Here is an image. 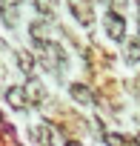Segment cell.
<instances>
[{"label": "cell", "instance_id": "8fae6325", "mask_svg": "<svg viewBox=\"0 0 140 146\" xmlns=\"http://www.w3.org/2000/svg\"><path fill=\"white\" fill-rule=\"evenodd\" d=\"M126 54H129L131 63H137V60H140V40H131V43L126 46Z\"/></svg>", "mask_w": 140, "mask_h": 146}, {"label": "cell", "instance_id": "9c48e42d", "mask_svg": "<svg viewBox=\"0 0 140 146\" xmlns=\"http://www.w3.org/2000/svg\"><path fill=\"white\" fill-rule=\"evenodd\" d=\"M17 66L26 72V75H32V69H34V54H32V52H20V54H17Z\"/></svg>", "mask_w": 140, "mask_h": 146}, {"label": "cell", "instance_id": "52a82bcc", "mask_svg": "<svg viewBox=\"0 0 140 146\" xmlns=\"http://www.w3.org/2000/svg\"><path fill=\"white\" fill-rule=\"evenodd\" d=\"M23 89H26V98H29V103H43V98H46V89H43L37 80H29Z\"/></svg>", "mask_w": 140, "mask_h": 146}, {"label": "cell", "instance_id": "7a4b0ae2", "mask_svg": "<svg viewBox=\"0 0 140 146\" xmlns=\"http://www.w3.org/2000/svg\"><path fill=\"white\" fill-rule=\"evenodd\" d=\"M106 35L112 37V40H123L126 37V20L120 17V15H114V12H109L106 15Z\"/></svg>", "mask_w": 140, "mask_h": 146}, {"label": "cell", "instance_id": "8992f818", "mask_svg": "<svg viewBox=\"0 0 140 146\" xmlns=\"http://www.w3.org/2000/svg\"><path fill=\"white\" fill-rule=\"evenodd\" d=\"M103 140H106V146H140L137 137H129V135H120V132H106Z\"/></svg>", "mask_w": 140, "mask_h": 146}, {"label": "cell", "instance_id": "30bf717a", "mask_svg": "<svg viewBox=\"0 0 140 146\" xmlns=\"http://www.w3.org/2000/svg\"><path fill=\"white\" fill-rule=\"evenodd\" d=\"M34 6H37V12L46 15V17L54 15V0H34Z\"/></svg>", "mask_w": 140, "mask_h": 146}, {"label": "cell", "instance_id": "4fadbf2b", "mask_svg": "<svg viewBox=\"0 0 140 146\" xmlns=\"http://www.w3.org/2000/svg\"><path fill=\"white\" fill-rule=\"evenodd\" d=\"M66 146H83V143H80V140H69Z\"/></svg>", "mask_w": 140, "mask_h": 146}, {"label": "cell", "instance_id": "7c38bea8", "mask_svg": "<svg viewBox=\"0 0 140 146\" xmlns=\"http://www.w3.org/2000/svg\"><path fill=\"white\" fill-rule=\"evenodd\" d=\"M20 3H23V0H0V6H3V9H9V12H15Z\"/></svg>", "mask_w": 140, "mask_h": 146}, {"label": "cell", "instance_id": "3957f363", "mask_svg": "<svg viewBox=\"0 0 140 146\" xmlns=\"http://www.w3.org/2000/svg\"><path fill=\"white\" fill-rule=\"evenodd\" d=\"M32 140H34L37 146H54V132H52V126H49V123L32 126Z\"/></svg>", "mask_w": 140, "mask_h": 146}, {"label": "cell", "instance_id": "6da1fadb", "mask_svg": "<svg viewBox=\"0 0 140 146\" xmlns=\"http://www.w3.org/2000/svg\"><path fill=\"white\" fill-rule=\"evenodd\" d=\"M34 46L40 49L43 60H46L54 72H60V69L66 66V52H63V46H57V43H52V40H34Z\"/></svg>", "mask_w": 140, "mask_h": 146}, {"label": "cell", "instance_id": "5bb4252c", "mask_svg": "<svg viewBox=\"0 0 140 146\" xmlns=\"http://www.w3.org/2000/svg\"><path fill=\"white\" fill-rule=\"evenodd\" d=\"M134 92H137V95H140V78H137V83H134Z\"/></svg>", "mask_w": 140, "mask_h": 146}, {"label": "cell", "instance_id": "9a60e30c", "mask_svg": "<svg viewBox=\"0 0 140 146\" xmlns=\"http://www.w3.org/2000/svg\"><path fill=\"white\" fill-rule=\"evenodd\" d=\"M137 3H140V0H137Z\"/></svg>", "mask_w": 140, "mask_h": 146}, {"label": "cell", "instance_id": "ba28073f", "mask_svg": "<svg viewBox=\"0 0 140 146\" xmlns=\"http://www.w3.org/2000/svg\"><path fill=\"white\" fill-rule=\"evenodd\" d=\"M69 12H72V15H75V20H77V23H83V26H89V23H92V15H89L80 3H69Z\"/></svg>", "mask_w": 140, "mask_h": 146}, {"label": "cell", "instance_id": "277c9868", "mask_svg": "<svg viewBox=\"0 0 140 146\" xmlns=\"http://www.w3.org/2000/svg\"><path fill=\"white\" fill-rule=\"evenodd\" d=\"M6 103H9L12 109H26V106H29L26 89H23V86H9V89H6Z\"/></svg>", "mask_w": 140, "mask_h": 146}, {"label": "cell", "instance_id": "5b68a950", "mask_svg": "<svg viewBox=\"0 0 140 146\" xmlns=\"http://www.w3.org/2000/svg\"><path fill=\"white\" fill-rule=\"evenodd\" d=\"M69 95H72L77 103H83V106L94 103V92H92L86 83H72V86H69Z\"/></svg>", "mask_w": 140, "mask_h": 146}]
</instances>
